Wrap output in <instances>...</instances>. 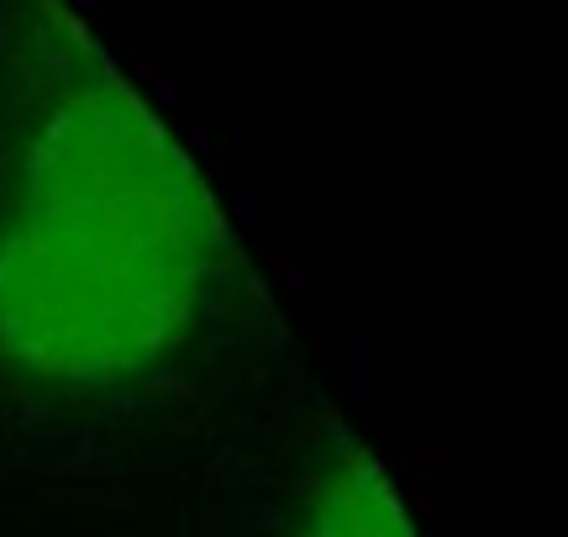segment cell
<instances>
[{"label":"cell","mask_w":568,"mask_h":537,"mask_svg":"<svg viewBox=\"0 0 568 537\" xmlns=\"http://www.w3.org/2000/svg\"><path fill=\"white\" fill-rule=\"evenodd\" d=\"M295 537H422L385 458L358 437H337L305 479Z\"/></svg>","instance_id":"obj_2"},{"label":"cell","mask_w":568,"mask_h":537,"mask_svg":"<svg viewBox=\"0 0 568 537\" xmlns=\"http://www.w3.org/2000/svg\"><path fill=\"white\" fill-rule=\"evenodd\" d=\"M222 201L111 63L42 105L0 195V364L101 391L180 348L222 268Z\"/></svg>","instance_id":"obj_1"}]
</instances>
